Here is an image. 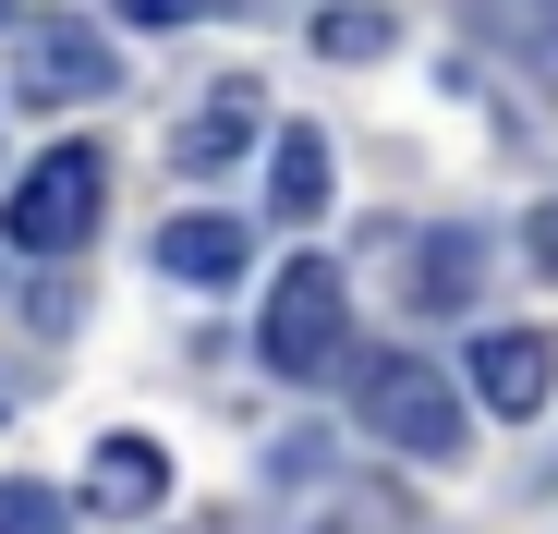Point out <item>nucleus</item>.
I'll use <instances>...</instances> for the list:
<instances>
[{
  "label": "nucleus",
  "instance_id": "1",
  "mask_svg": "<svg viewBox=\"0 0 558 534\" xmlns=\"http://www.w3.org/2000/svg\"><path fill=\"white\" fill-rule=\"evenodd\" d=\"M352 413H364V437L401 450V462H461V437H474L461 389L425 365V352H364V365H352Z\"/></svg>",
  "mask_w": 558,
  "mask_h": 534
},
{
  "label": "nucleus",
  "instance_id": "2",
  "mask_svg": "<svg viewBox=\"0 0 558 534\" xmlns=\"http://www.w3.org/2000/svg\"><path fill=\"white\" fill-rule=\"evenodd\" d=\"M98 207H110V158L98 146H49L13 195H0V243L13 255H85L98 243Z\"/></svg>",
  "mask_w": 558,
  "mask_h": 534
},
{
  "label": "nucleus",
  "instance_id": "3",
  "mask_svg": "<svg viewBox=\"0 0 558 534\" xmlns=\"http://www.w3.org/2000/svg\"><path fill=\"white\" fill-rule=\"evenodd\" d=\"M255 352H267L279 377H328L340 352H352V292H340V267H328V255H292V267L267 280Z\"/></svg>",
  "mask_w": 558,
  "mask_h": 534
},
{
  "label": "nucleus",
  "instance_id": "4",
  "mask_svg": "<svg viewBox=\"0 0 558 534\" xmlns=\"http://www.w3.org/2000/svg\"><path fill=\"white\" fill-rule=\"evenodd\" d=\"M110 85H122V61H110L98 25L37 13V25L13 37V98H25V110H85V98H110Z\"/></svg>",
  "mask_w": 558,
  "mask_h": 534
},
{
  "label": "nucleus",
  "instance_id": "5",
  "mask_svg": "<svg viewBox=\"0 0 558 534\" xmlns=\"http://www.w3.org/2000/svg\"><path fill=\"white\" fill-rule=\"evenodd\" d=\"M546 389H558V340L546 328H486L474 340V401L486 413L522 425V413H546Z\"/></svg>",
  "mask_w": 558,
  "mask_h": 534
},
{
  "label": "nucleus",
  "instance_id": "6",
  "mask_svg": "<svg viewBox=\"0 0 558 534\" xmlns=\"http://www.w3.org/2000/svg\"><path fill=\"white\" fill-rule=\"evenodd\" d=\"M85 510H110V522L170 510V450L158 437H98V450H85Z\"/></svg>",
  "mask_w": 558,
  "mask_h": 534
},
{
  "label": "nucleus",
  "instance_id": "7",
  "mask_svg": "<svg viewBox=\"0 0 558 534\" xmlns=\"http://www.w3.org/2000/svg\"><path fill=\"white\" fill-rule=\"evenodd\" d=\"M158 267H170V280H195V292H231L243 267H255V231L219 219V207H182V219L158 231Z\"/></svg>",
  "mask_w": 558,
  "mask_h": 534
},
{
  "label": "nucleus",
  "instance_id": "8",
  "mask_svg": "<svg viewBox=\"0 0 558 534\" xmlns=\"http://www.w3.org/2000/svg\"><path fill=\"white\" fill-rule=\"evenodd\" d=\"M328 183H340V170H328V134L292 122L279 158H267V219H328Z\"/></svg>",
  "mask_w": 558,
  "mask_h": 534
},
{
  "label": "nucleus",
  "instance_id": "9",
  "mask_svg": "<svg viewBox=\"0 0 558 534\" xmlns=\"http://www.w3.org/2000/svg\"><path fill=\"white\" fill-rule=\"evenodd\" d=\"M255 122H267V110H255V85H219V98H195V122L170 134V158H182V170H219V158L255 146Z\"/></svg>",
  "mask_w": 558,
  "mask_h": 534
},
{
  "label": "nucleus",
  "instance_id": "10",
  "mask_svg": "<svg viewBox=\"0 0 558 534\" xmlns=\"http://www.w3.org/2000/svg\"><path fill=\"white\" fill-rule=\"evenodd\" d=\"M474 231H437V243H413V316H461L474 304Z\"/></svg>",
  "mask_w": 558,
  "mask_h": 534
},
{
  "label": "nucleus",
  "instance_id": "11",
  "mask_svg": "<svg viewBox=\"0 0 558 534\" xmlns=\"http://www.w3.org/2000/svg\"><path fill=\"white\" fill-rule=\"evenodd\" d=\"M304 534H413V510H401V486H340Z\"/></svg>",
  "mask_w": 558,
  "mask_h": 534
},
{
  "label": "nucleus",
  "instance_id": "12",
  "mask_svg": "<svg viewBox=\"0 0 558 534\" xmlns=\"http://www.w3.org/2000/svg\"><path fill=\"white\" fill-rule=\"evenodd\" d=\"M316 49H340V61H389V13H377V0H328V13H316Z\"/></svg>",
  "mask_w": 558,
  "mask_h": 534
},
{
  "label": "nucleus",
  "instance_id": "13",
  "mask_svg": "<svg viewBox=\"0 0 558 534\" xmlns=\"http://www.w3.org/2000/svg\"><path fill=\"white\" fill-rule=\"evenodd\" d=\"M61 522H73V498H49V486H25V474L0 486V534H61Z\"/></svg>",
  "mask_w": 558,
  "mask_h": 534
},
{
  "label": "nucleus",
  "instance_id": "14",
  "mask_svg": "<svg viewBox=\"0 0 558 534\" xmlns=\"http://www.w3.org/2000/svg\"><path fill=\"white\" fill-rule=\"evenodd\" d=\"M122 25H195V13H219V0H110Z\"/></svg>",
  "mask_w": 558,
  "mask_h": 534
},
{
  "label": "nucleus",
  "instance_id": "15",
  "mask_svg": "<svg viewBox=\"0 0 558 534\" xmlns=\"http://www.w3.org/2000/svg\"><path fill=\"white\" fill-rule=\"evenodd\" d=\"M534 267L558 280V207H534Z\"/></svg>",
  "mask_w": 558,
  "mask_h": 534
},
{
  "label": "nucleus",
  "instance_id": "16",
  "mask_svg": "<svg viewBox=\"0 0 558 534\" xmlns=\"http://www.w3.org/2000/svg\"><path fill=\"white\" fill-rule=\"evenodd\" d=\"M0 13H13V0H0Z\"/></svg>",
  "mask_w": 558,
  "mask_h": 534
}]
</instances>
